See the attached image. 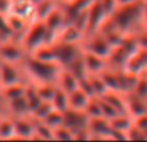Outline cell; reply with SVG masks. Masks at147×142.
I'll return each instance as SVG.
<instances>
[{"mask_svg": "<svg viewBox=\"0 0 147 142\" xmlns=\"http://www.w3.org/2000/svg\"><path fill=\"white\" fill-rule=\"evenodd\" d=\"M143 9H145V3L142 0H138L129 5H121L117 7L116 10L110 16V21L114 27L125 36H136L145 30Z\"/></svg>", "mask_w": 147, "mask_h": 142, "instance_id": "obj_1", "label": "cell"}, {"mask_svg": "<svg viewBox=\"0 0 147 142\" xmlns=\"http://www.w3.org/2000/svg\"><path fill=\"white\" fill-rule=\"evenodd\" d=\"M27 81L34 84H56L63 67L58 62H48L27 54L21 64Z\"/></svg>", "mask_w": 147, "mask_h": 142, "instance_id": "obj_2", "label": "cell"}, {"mask_svg": "<svg viewBox=\"0 0 147 142\" xmlns=\"http://www.w3.org/2000/svg\"><path fill=\"white\" fill-rule=\"evenodd\" d=\"M47 35H48V28L44 21H34L30 23L28 28L23 34L21 39V44L23 45L27 54H31L40 48L41 45L47 44Z\"/></svg>", "mask_w": 147, "mask_h": 142, "instance_id": "obj_3", "label": "cell"}, {"mask_svg": "<svg viewBox=\"0 0 147 142\" xmlns=\"http://www.w3.org/2000/svg\"><path fill=\"white\" fill-rule=\"evenodd\" d=\"M53 45H54V49H56L57 62H58L63 69L69 67L74 61H76V60L83 56V53H84L83 44L56 41Z\"/></svg>", "mask_w": 147, "mask_h": 142, "instance_id": "obj_4", "label": "cell"}, {"mask_svg": "<svg viewBox=\"0 0 147 142\" xmlns=\"http://www.w3.org/2000/svg\"><path fill=\"white\" fill-rule=\"evenodd\" d=\"M83 48L85 52H89V53H93L96 56L102 57V58L109 60L114 47L110 44V41L107 40V38L102 32H96L84 39Z\"/></svg>", "mask_w": 147, "mask_h": 142, "instance_id": "obj_5", "label": "cell"}, {"mask_svg": "<svg viewBox=\"0 0 147 142\" xmlns=\"http://www.w3.org/2000/svg\"><path fill=\"white\" fill-rule=\"evenodd\" d=\"M27 52L20 41L10 39V40L0 41V62H9V64L21 65L26 58Z\"/></svg>", "mask_w": 147, "mask_h": 142, "instance_id": "obj_6", "label": "cell"}, {"mask_svg": "<svg viewBox=\"0 0 147 142\" xmlns=\"http://www.w3.org/2000/svg\"><path fill=\"white\" fill-rule=\"evenodd\" d=\"M110 18V16L103 9L99 0H94L88 9V27H86L85 38L89 35H93L96 32H99L102 26L106 23V21Z\"/></svg>", "mask_w": 147, "mask_h": 142, "instance_id": "obj_7", "label": "cell"}, {"mask_svg": "<svg viewBox=\"0 0 147 142\" xmlns=\"http://www.w3.org/2000/svg\"><path fill=\"white\" fill-rule=\"evenodd\" d=\"M0 79H1V88L18 83H28L21 65L9 64V62H0Z\"/></svg>", "mask_w": 147, "mask_h": 142, "instance_id": "obj_8", "label": "cell"}, {"mask_svg": "<svg viewBox=\"0 0 147 142\" xmlns=\"http://www.w3.org/2000/svg\"><path fill=\"white\" fill-rule=\"evenodd\" d=\"M89 122H90V118L84 110L69 109L63 112V125L69 127L74 132V135L78 131L89 127Z\"/></svg>", "mask_w": 147, "mask_h": 142, "instance_id": "obj_9", "label": "cell"}, {"mask_svg": "<svg viewBox=\"0 0 147 142\" xmlns=\"http://www.w3.org/2000/svg\"><path fill=\"white\" fill-rule=\"evenodd\" d=\"M124 70L133 75H143L147 72V49L140 48L128 58L127 64L124 66Z\"/></svg>", "mask_w": 147, "mask_h": 142, "instance_id": "obj_10", "label": "cell"}, {"mask_svg": "<svg viewBox=\"0 0 147 142\" xmlns=\"http://www.w3.org/2000/svg\"><path fill=\"white\" fill-rule=\"evenodd\" d=\"M16 127V138L34 140L35 138V120L31 116L13 118Z\"/></svg>", "mask_w": 147, "mask_h": 142, "instance_id": "obj_11", "label": "cell"}, {"mask_svg": "<svg viewBox=\"0 0 147 142\" xmlns=\"http://www.w3.org/2000/svg\"><path fill=\"white\" fill-rule=\"evenodd\" d=\"M111 123L109 119L101 116V118H93L89 122V131L92 133V140L93 138H109L111 135Z\"/></svg>", "mask_w": 147, "mask_h": 142, "instance_id": "obj_12", "label": "cell"}, {"mask_svg": "<svg viewBox=\"0 0 147 142\" xmlns=\"http://www.w3.org/2000/svg\"><path fill=\"white\" fill-rule=\"evenodd\" d=\"M7 109L8 114L13 118L30 116L31 114L30 105H28V101L25 94L21 97H17V98L10 99V101H7Z\"/></svg>", "mask_w": 147, "mask_h": 142, "instance_id": "obj_13", "label": "cell"}, {"mask_svg": "<svg viewBox=\"0 0 147 142\" xmlns=\"http://www.w3.org/2000/svg\"><path fill=\"white\" fill-rule=\"evenodd\" d=\"M84 64H85L88 75H99L102 71L109 67V62L106 58H102V57L85 51H84Z\"/></svg>", "mask_w": 147, "mask_h": 142, "instance_id": "obj_14", "label": "cell"}, {"mask_svg": "<svg viewBox=\"0 0 147 142\" xmlns=\"http://www.w3.org/2000/svg\"><path fill=\"white\" fill-rule=\"evenodd\" d=\"M125 99H127L128 114L132 118H137L140 115H143L147 112V101L140 98L133 92L125 94Z\"/></svg>", "mask_w": 147, "mask_h": 142, "instance_id": "obj_15", "label": "cell"}, {"mask_svg": "<svg viewBox=\"0 0 147 142\" xmlns=\"http://www.w3.org/2000/svg\"><path fill=\"white\" fill-rule=\"evenodd\" d=\"M85 39V34L74 25H67L63 30L59 32L58 40L62 43H75V44H83Z\"/></svg>", "mask_w": 147, "mask_h": 142, "instance_id": "obj_16", "label": "cell"}, {"mask_svg": "<svg viewBox=\"0 0 147 142\" xmlns=\"http://www.w3.org/2000/svg\"><path fill=\"white\" fill-rule=\"evenodd\" d=\"M57 85L59 88H62L63 91H66L67 93H71V92H74L75 89H78L80 87V80L74 75L71 71H69L67 69H62Z\"/></svg>", "mask_w": 147, "mask_h": 142, "instance_id": "obj_17", "label": "cell"}, {"mask_svg": "<svg viewBox=\"0 0 147 142\" xmlns=\"http://www.w3.org/2000/svg\"><path fill=\"white\" fill-rule=\"evenodd\" d=\"M69 98H70V109L84 110L85 111V107L88 105V102L90 101L92 96H89L83 88L79 87L78 89L69 93Z\"/></svg>", "mask_w": 147, "mask_h": 142, "instance_id": "obj_18", "label": "cell"}, {"mask_svg": "<svg viewBox=\"0 0 147 142\" xmlns=\"http://www.w3.org/2000/svg\"><path fill=\"white\" fill-rule=\"evenodd\" d=\"M52 105H53V107L56 110H58V111H62V112H65L66 110H69L70 109L69 93L57 85L56 93H54L53 99H52Z\"/></svg>", "mask_w": 147, "mask_h": 142, "instance_id": "obj_19", "label": "cell"}, {"mask_svg": "<svg viewBox=\"0 0 147 142\" xmlns=\"http://www.w3.org/2000/svg\"><path fill=\"white\" fill-rule=\"evenodd\" d=\"M16 138L14 119L10 115H5L0 124V140H13Z\"/></svg>", "mask_w": 147, "mask_h": 142, "instance_id": "obj_20", "label": "cell"}, {"mask_svg": "<svg viewBox=\"0 0 147 142\" xmlns=\"http://www.w3.org/2000/svg\"><path fill=\"white\" fill-rule=\"evenodd\" d=\"M26 85L27 83H18V84H13V85L5 87V88L0 89V94L4 98V101H10L13 98H17L25 94L26 92Z\"/></svg>", "mask_w": 147, "mask_h": 142, "instance_id": "obj_21", "label": "cell"}, {"mask_svg": "<svg viewBox=\"0 0 147 142\" xmlns=\"http://www.w3.org/2000/svg\"><path fill=\"white\" fill-rule=\"evenodd\" d=\"M34 57L43 61H48V62H57V56H56V49L54 45H49V44H44L40 48H38L34 53H31Z\"/></svg>", "mask_w": 147, "mask_h": 142, "instance_id": "obj_22", "label": "cell"}, {"mask_svg": "<svg viewBox=\"0 0 147 142\" xmlns=\"http://www.w3.org/2000/svg\"><path fill=\"white\" fill-rule=\"evenodd\" d=\"M89 80H90V85H92V91H93V96L94 97H103L105 94L109 92L105 80L102 79L101 75H88Z\"/></svg>", "mask_w": 147, "mask_h": 142, "instance_id": "obj_23", "label": "cell"}, {"mask_svg": "<svg viewBox=\"0 0 147 142\" xmlns=\"http://www.w3.org/2000/svg\"><path fill=\"white\" fill-rule=\"evenodd\" d=\"M35 120V138L38 140H53V129L43 120Z\"/></svg>", "mask_w": 147, "mask_h": 142, "instance_id": "obj_24", "label": "cell"}, {"mask_svg": "<svg viewBox=\"0 0 147 142\" xmlns=\"http://www.w3.org/2000/svg\"><path fill=\"white\" fill-rule=\"evenodd\" d=\"M53 105H52L51 101H41L40 105L31 112L30 116L32 119H36V120H44L52 111H53Z\"/></svg>", "mask_w": 147, "mask_h": 142, "instance_id": "obj_25", "label": "cell"}, {"mask_svg": "<svg viewBox=\"0 0 147 142\" xmlns=\"http://www.w3.org/2000/svg\"><path fill=\"white\" fill-rule=\"evenodd\" d=\"M85 112L90 119L93 118H101L102 115V105H101V98L99 97H92L90 101L88 102L85 107Z\"/></svg>", "mask_w": 147, "mask_h": 142, "instance_id": "obj_26", "label": "cell"}, {"mask_svg": "<svg viewBox=\"0 0 147 142\" xmlns=\"http://www.w3.org/2000/svg\"><path fill=\"white\" fill-rule=\"evenodd\" d=\"M36 89L43 101H51L53 99V96L56 93L57 85L56 84H36Z\"/></svg>", "mask_w": 147, "mask_h": 142, "instance_id": "obj_27", "label": "cell"}, {"mask_svg": "<svg viewBox=\"0 0 147 142\" xmlns=\"http://www.w3.org/2000/svg\"><path fill=\"white\" fill-rule=\"evenodd\" d=\"M43 122L47 123L52 129H56V128L59 127V125H63V112L53 109V111H52Z\"/></svg>", "mask_w": 147, "mask_h": 142, "instance_id": "obj_28", "label": "cell"}, {"mask_svg": "<svg viewBox=\"0 0 147 142\" xmlns=\"http://www.w3.org/2000/svg\"><path fill=\"white\" fill-rule=\"evenodd\" d=\"M53 140H62V141L75 140V135H74V132L69 127L59 125L56 129H53Z\"/></svg>", "mask_w": 147, "mask_h": 142, "instance_id": "obj_29", "label": "cell"}, {"mask_svg": "<svg viewBox=\"0 0 147 142\" xmlns=\"http://www.w3.org/2000/svg\"><path fill=\"white\" fill-rule=\"evenodd\" d=\"M133 93L137 94L140 98L147 101V72L138 76V80H137V84H136V87H134Z\"/></svg>", "mask_w": 147, "mask_h": 142, "instance_id": "obj_30", "label": "cell"}, {"mask_svg": "<svg viewBox=\"0 0 147 142\" xmlns=\"http://www.w3.org/2000/svg\"><path fill=\"white\" fill-rule=\"evenodd\" d=\"M133 123H134L136 127L142 131L146 140H147V112L143 115H140V116H137V118H133Z\"/></svg>", "mask_w": 147, "mask_h": 142, "instance_id": "obj_31", "label": "cell"}, {"mask_svg": "<svg viewBox=\"0 0 147 142\" xmlns=\"http://www.w3.org/2000/svg\"><path fill=\"white\" fill-rule=\"evenodd\" d=\"M128 140H146V137H145L142 131H141L140 128L136 127L134 123H133L130 129L128 131Z\"/></svg>", "mask_w": 147, "mask_h": 142, "instance_id": "obj_32", "label": "cell"}, {"mask_svg": "<svg viewBox=\"0 0 147 142\" xmlns=\"http://www.w3.org/2000/svg\"><path fill=\"white\" fill-rule=\"evenodd\" d=\"M136 1H138V0H116L117 7H121V5H129V4L136 3Z\"/></svg>", "mask_w": 147, "mask_h": 142, "instance_id": "obj_33", "label": "cell"}, {"mask_svg": "<svg viewBox=\"0 0 147 142\" xmlns=\"http://www.w3.org/2000/svg\"><path fill=\"white\" fill-rule=\"evenodd\" d=\"M143 25H145V30H147V4H145V9H143Z\"/></svg>", "mask_w": 147, "mask_h": 142, "instance_id": "obj_34", "label": "cell"}, {"mask_svg": "<svg viewBox=\"0 0 147 142\" xmlns=\"http://www.w3.org/2000/svg\"><path fill=\"white\" fill-rule=\"evenodd\" d=\"M58 3H62V1H67V0H57Z\"/></svg>", "mask_w": 147, "mask_h": 142, "instance_id": "obj_35", "label": "cell"}, {"mask_svg": "<svg viewBox=\"0 0 147 142\" xmlns=\"http://www.w3.org/2000/svg\"><path fill=\"white\" fill-rule=\"evenodd\" d=\"M1 119H3V115H0V124H1Z\"/></svg>", "mask_w": 147, "mask_h": 142, "instance_id": "obj_36", "label": "cell"}, {"mask_svg": "<svg viewBox=\"0 0 147 142\" xmlns=\"http://www.w3.org/2000/svg\"><path fill=\"white\" fill-rule=\"evenodd\" d=\"M0 89H1V79H0Z\"/></svg>", "mask_w": 147, "mask_h": 142, "instance_id": "obj_37", "label": "cell"}, {"mask_svg": "<svg viewBox=\"0 0 147 142\" xmlns=\"http://www.w3.org/2000/svg\"><path fill=\"white\" fill-rule=\"evenodd\" d=\"M142 1H143V3H145V4H147V0H142Z\"/></svg>", "mask_w": 147, "mask_h": 142, "instance_id": "obj_38", "label": "cell"}]
</instances>
